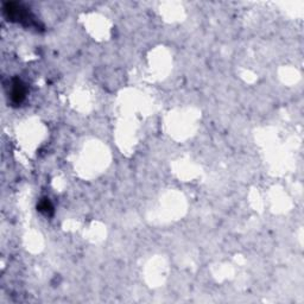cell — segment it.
I'll return each mask as SVG.
<instances>
[{"label":"cell","mask_w":304,"mask_h":304,"mask_svg":"<svg viewBox=\"0 0 304 304\" xmlns=\"http://www.w3.org/2000/svg\"><path fill=\"white\" fill-rule=\"evenodd\" d=\"M38 209H40V212H43V213H49L51 209H53V206H51L50 201L48 199H44L42 200V201L40 202V205H38Z\"/></svg>","instance_id":"3"},{"label":"cell","mask_w":304,"mask_h":304,"mask_svg":"<svg viewBox=\"0 0 304 304\" xmlns=\"http://www.w3.org/2000/svg\"><path fill=\"white\" fill-rule=\"evenodd\" d=\"M4 14L8 16V18L11 19V21H31L30 14H29L27 10L23 9L21 5H18L17 3H6L4 5Z\"/></svg>","instance_id":"1"},{"label":"cell","mask_w":304,"mask_h":304,"mask_svg":"<svg viewBox=\"0 0 304 304\" xmlns=\"http://www.w3.org/2000/svg\"><path fill=\"white\" fill-rule=\"evenodd\" d=\"M25 95H27V88L25 85L19 79H15L12 82V89H11V101L15 105H19L24 101Z\"/></svg>","instance_id":"2"}]
</instances>
